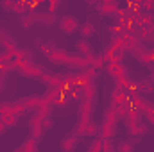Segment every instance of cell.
<instances>
[{
    "label": "cell",
    "mask_w": 154,
    "mask_h": 152,
    "mask_svg": "<svg viewBox=\"0 0 154 152\" xmlns=\"http://www.w3.org/2000/svg\"><path fill=\"white\" fill-rule=\"evenodd\" d=\"M61 5H63L61 2H50V4H48V11H52V13H56V9H59Z\"/></svg>",
    "instance_id": "obj_30"
},
{
    "label": "cell",
    "mask_w": 154,
    "mask_h": 152,
    "mask_svg": "<svg viewBox=\"0 0 154 152\" xmlns=\"http://www.w3.org/2000/svg\"><path fill=\"white\" fill-rule=\"evenodd\" d=\"M77 145H79V138L75 134H68L59 141V149L63 152H74L77 149Z\"/></svg>",
    "instance_id": "obj_5"
},
{
    "label": "cell",
    "mask_w": 154,
    "mask_h": 152,
    "mask_svg": "<svg viewBox=\"0 0 154 152\" xmlns=\"http://www.w3.org/2000/svg\"><path fill=\"white\" fill-rule=\"evenodd\" d=\"M102 66H106V61H104L102 54H95L93 57H90V68H93V70L99 72Z\"/></svg>",
    "instance_id": "obj_15"
},
{
    "label": "cell",
    "mask_w": 154,
    "mask_h": 152,
    "mask_svg": "<svg viewBox=\"0 0 154 152\" xmlns=\"http://www.w3.org/2000/svg\"><path fill=\"white\" fill-rule=\"evenodd\" d=\"M0 5H2V9H4V11H13V7H14V2H11V0H4Z\"/></svg>",
    "instance_id": "obj_29"
},
{
    "label": "cell",
    "mask_w": 154,
    "mask_h": 152,
    "mask_svg": "<svg viewBox=\"0 0 154 152\" xmlns=\"http://www.w3.org/2000/svg\"><path fill=\"white\" fill-rule=\"evenodd\" d=\"M14 54H16L18 63H23V65L32 63V50H29V48H16Z\"/></svg>",
    "instance_id": "obj_9"
},
{
    "label": "cell",
    "mask_w": 154,
    "mask_h": 152,
    "mask_svg": "<svg viewBox=\"0 0 154 152\" xmlns=\"http://www.w3.org/2000/svg\"><path fill=\"white\" fill-rule=\"evenodd\" d=\"M147 116H149V123H151V125H154V111L151 114H147Z\"/></svg>",
    "instance_id": "obj_33"
},
{
    "label": "cell",
    "mask_w": 154,
    "mask_h": 152,
    "mask_svg": "<svg viewBox=\"0 0 154 152\" xmlns=\"http://www.w3.org/2000/svg\"><path fill=\"white\" fill-rule=\"evenodd\" d=\"M4 86H5V81H2V79H0V91L4 90Z\"/></svg>",
    "instance_id": "obj_35"
},
{
    "label": "cell",
    "mask_w": 154,
    "mask_h": 152,
    "mask_svg": "<svg viewBox=\"0 0 154 152\" xmlns=\"http://www.w3.org/2000/svg\"><path fill=\"white\" fill-rule=\"evenodd\" d=\"M147 56H149V59L154 63V48H152V50H149V54H147Z\"/></svg>",
    "instance_id": "obj_34"
},
{
    "label": "cell",
    "mask_w": 154,
    "mask_h": 152,
    "mask_svg": "<svg viewBox=\"0 0 154 152\" xmlns=\"http://www.w3.org/2000/svg\"><path fill=\"white\" fill-rule=\"evenodd\" d=\"M0 45L5 48V50H11V52H14L18 47H16V41L14 38L5 31V29H0Z\"/></svg>",
    "instance_id": "obj_7"
},
{
    "label": "cell",
    "mask_w": 154,
    "mask_h": 152,
    "mask_svg": "<svg viewBox=\"0 0 154 152\" xmlns=\"http://www.w3.org/2000/svg\"><path fill=\"white\" fill-rule=\"evenodd\" d=\"M25 111H27V109H25V108H23V106H22V104L18 102V99H16V100L13 102V113L20 116V113H25Z\"/></svg>",
    "instance_id": "obj_27"
},
{
    "label": "cell",
    "mask_w": 154,
    "mask_h": 152,
    "mask_svg": "<svg viewBox=\"0 0 154 152\" xmlns=\"http://www.w3.org/2000/svg\"><path fill=\"white\" fill-rule=\"evenodd\" d=\"M138 90H142L145 93H151V91H154V82L149 77H143V79L138 81Z\"/></svg>",
    "instance_id": "obj_16"
},
{
    "label": "cell",
    "mask_w": 154,
    "mask_h": 152,
    "mask_svg": "<svg viewBox=\"0 0 154 152\" xmlns=\"http://www.w3.org/2000/svg\"><path fill=\"white\" fill-rule=\"evenodd\" d=\"M75 50L79 56H84V57H93L95 56V50L91 47V43H88V39H79L75 43Z\"/></svg>",
    "instance_id": "obj_6"
},
{
    "label": "cell",
    "mask_w": 154,
    "mask_h": 152,
    "mask_svg": "<svg viewBox=\"0 0 154 152\" xmlns=\"http://www.w3.org/2000/svg\"><path fill=\"white\" fill-rule=\"evenodd\" d=\"M41 95H29V97H23V99H18V102L25 108V109H38V106L41 104Z\"/></svg>",
    "instance_id": "obj_8"
},
{
    "label": "cell",
    "mask_w": 154,
    "mask_h": 152,
    "mask_svg": "<svg viewBox=\"0 0 154 152\" xmlns=\"http://www.w3.org/2000/svg\"><path fill=\"white\" fill-rule=\"evenodd\" d=\"M7 74H9V70H7V68H2V66H0V79H2V81H5Z\"/></svg>",
    "instance_id": "obj_32"
},
{
    "label": "cell",
    "mask_w": 154,
    "mask_h": 152,
    "mask_svg": "<svg viewBox=\"0 0 154 152\" xmlns=\"http://www.w3.org/2000/svg\"><path fill=\"white\" fill-rule=\"evenodd\" d=\"M39 125H41V129H43L45 132L50 131V129L54 127V120H52V116H43L41 122H39Z\"/></svg>",
    "instance_id": "obj_21"
},
{
    "label": "cell",
    "mask_w": 154,
    "mask_h": 152,
    "mask_svg": "<svg viewBox=\"0 0 154 152\" xmlns=\"http://www.w3.org/2000/svg\"><path fill=\"white\" fill-rule=\"evenodd\" d=\"M14 152H23V149H22V147H20V149H16V150Z\"/></svg>",
    "instance_id": "obj_37"
},
{
    "label": "cell",
    "mask_w": 154,
    "mask_h": 152,
    "mask_svg": "<svg viewBox=\"0 0 154 152\" xmlns=\"http://www.w3.org/2000/svg\"><path fill=\"white\" fill-rule=\"evenodd\" d=\"M136 23L140 27H149V25H154V14L152 13H140Z\"/></svg>",
    "instance_id": "obj_14"
},
{
    "label": "cell",
    "mask_w": 154,
    "mask_h": 152,
    "mask_svg": "<svg viewBox=\"0 0 154 152\" xmlns=\"http://www.w3.org/2000/svg\"><path fill=\"white\" fill-rule=\"evenodd\" d=\"M56 18H57V14L56 13H52V11H45V13H41V23L43 25H54L56 23Z\"/></svg>",
    "instance_id": "obj_17"
},
{
    "label": "cell",
    "mask_w": 154,
    "mask_h": 152,
    "mask_svg": "<svg viewBox=\"0 0 154 152\" xmlns=\"http://www.w3.org/2000/svg\"><path fill=\"white\" fill-rule=\"evenodd\" d=\"M116 134V123L102 122V140H111Z\"/></svg>",
    "instance_id": "obj_12"
},
{
    "label": "cell",
    "mask_w": 154,
    "mask_h": 152,
    "mask_svg": "<svg viewBox=\"0 0 154 152\" xmlns=\"http://www.w3.org/2000/svg\"><path fill=\"white\" fill-rule=\"evenodd\" d=\"M118 7H120V5H118L116 2L106 0V2H100V4L97 5V13L102 14V16H115V13H116Z\"/></svg>",
    "instance_id": "obj_4"
},
{
    "label": "cell",
    "mask_w": 154,
    "mask_h": 152,
    "mask_svg": "<svg viewBox=\"0 0 154 152\" xmlns=\"http://www.w3.org/2000/svg\"><path fill=\"white\" fill-rule=\"evenodd\" d=\"M147 131H149V127H147L145 123H142V122L133 123V125H129V127H127V132H129L131 136H143Z\"/></svg>",
    "instance_id": "obj_11"
},
{
    "label": "cell",
    "mask_w": 154,
    "mask_h": 152,
    "mask_svg": "<svg viewBox=\"0 0 154 152\" xmlns=\"http://www.w3.org/2000/svg\"><path fill=\"white\" fill-rule=\"evenodd\" d=\"M45 54L48 56V61L54 65H68L70 59V52L63 50V48H54V47H47Z\"/></svg>",
    "instance_id": "obj_2"
},
{
    "label": "cell",
    "mask_w": 154,
    "mask_h": 152,
    "mask_svg": "<svg viewBox=\"0 0 154 152\" xmlns=\"http://www.w3.org/2000/svg\"><path fill=\"white\" fill-rule=\"evenodd\" d=\"M81 95H82V100H90L95 97V86L93 82H86V84H81Z\"/></svg>",
    "instance_id": "obj_10"
},
{
    "label": "cell",
    "mask_w": 154,
    "mask_h": 152,
    "mask_svg": "<svg viewBox=\"0 0 154 152\" xmlns=\"http://www.w3.org/2000/svg\"><path fill=\"white\" fill-rule=\"evenodd\" d=\"M13 13L23 16V14H29V5L25 2H14V7H13Z\"/></svg>",
    "instance_id": "obj_18"
},
{
    "label": "cell",
    "mask_w": 154,
    "mask_h": 152,
    "mask_svg": "<svg viewBox=\"0 0 154 152\" xmlns=\"http://www.w3.org/2000/svg\"><path fill=\"white\" fill-rule=\"evenodd\" d=\"M93 134H97V125H95L93 120H90L86 129H84V136H93Z\"/></svg>",
    "instance_id": "obj_25"
},
{
    "label": "cell",
    "mask_w": 154,
    "mask_h": 152,
    "mask_svg": "<svg viewBox=\"0 0 154 152\" xmlns=\"http://www.w3.org/2000/svg\"><path fill=\"white\" fill-rule=\"evenodd\" d=\"M20 23L23 25V29H29L34 25V20L31 18V14H23V16H20Z\"/></svg>",
    "instance_id": "obj_24"
},
{
    "label": "cell",
    "mask_w": 154,
    "mask_h": 152,
    "mask_svg": "<svg viewBox=\"0 0 154 152\" xmlns=\"http://www.w3.org/2000/svg\"><path fill=\"white\" fill-rule=\"evenodd\" d=\"M52 77H54V72H47V70H45V72H43V75L39 77V81H41V82H43V84L48 88V84H50Z\"/></svg>",
    "instance_id": "obj_26"
},
{
    "label": "cell",
    "mask_w": 154,
    "mask_h": 152,
    "mask_svg": "<svg viewBox=\"0 0 154 152\" xmlns=\"http://www.w3.org/2000/svg\"><path fill=\"white\" fill-rule=\"evenodd\" d=\"M43 72H45L43 66H39L36 63H29L23 68H20L16 74H20V75H23V77H29V79H38L39 81V77L43 75Z\"/></svg>",
    "instance_id": "obj_3"
},
{
    "label": "cell",
    "mask_w": 154,
    "mask_h": 152,
    "mask_svg": "<svg viewBox=\"0 0 154 152\" xmlns=\"http://www.w3.org/2000/svg\"><path fill=\"white\" fill-rule=\"evenodd\" d=\"M79 32H81L82 39H90L93 34H95V27H93V23H91V22H84V23H81Z\"/></svg>",
    "instance_id": "obj_13"
},
{
    "label": "cell",
    "mask_w": 154,
    "mask_h": 152,
    "mask_svg": "<svg viewBox=\"0 0 154 152\" xmlns=\"http://www.w3.org/2000/svg\"><path fill=\"white\" fill-rule=\"evenodd\" d=\"M2 120H4V123H5L7 127L18 125V114H14V113H9V114H5V116H2Z\"/></svg>",
    "instance_id": "obj_20"
},
{
    "label": "cell",
    "mask_w": 154,
    "mask_h": 152,
    "mask_svg": "<svg viewBox=\"0 0 154 152\" xmlns=\"http://www.w3.org/2000/svg\"><path fill=\"white\" fill-rule=\"evenodd\" d=\"M88 152H102V141H100V140H99V141H93L91 147L88 149Z\"/></svg>",
    "instance_id": "obj_28"
},
{
    "label": "cell",
    "mask_w": 154,
    "mask_h": 152,
    "mask_svg": "<svg viewBox=\"0 0 154 152\" xmlns=\"http://www.w3.org/2000/svg\"><path fill=\"white\" fill-rule=\"evenodd\" d=\"M116 152H134V141H133V140L122 141V143L116 147Z\"/></svg>",
    "instance_id": "obj_19"
},
{
    "label": "cell",
    "mask_w": 154,
    "mask_h": 152,
    "mask_svg": "<svg viewBox=\"0 0 154 152\" xmlns=\"http://www.w3.org/2000/svg\"><path fill=\"white\" fill-rule=\"evenodd\" d=\"M9 113H13V102H2L0 104V118Z\"/></svg>",
    "instance_id": "obj_22"
},
{
    "label": "cell",
    "mask_w": 154,
    "mask_h": 152,
    "mask_svg": "<svg viewBox=\"0 0 154 152\" xmlns=\"http://www.w3.org/2000/svg\"><path fill=\"white\" fill-rule=\"evenodd\" d=\"M143 41H154V25L143 27Z\"/></svg>",
    "instance_id": "obj_23"
},
{
    "label": "cell",
    "mask_w": 154,
    "mask_h": 152,
    "mask_svg": "<svg viewBox=\"0 0 154 152\" xmlns=\"http://www.w3.org/2000/svg\"><path fill=\"white\" fill-rule=\"evenodd\" d=\"M7 129H9V127H7V125L4 123V120L0 118V136H2V134H5V132H7Z\"/></svg>",
    "instance_id": "obj_31"
},
{
    "label": "cell",
    "mask_w": 154,
    "mask_h": 152,
    "mask_svg": "<svg viewBox=\"0 0 154 152\" xmlns=\"http://www.w3.org/2000/svg\"><path fill=\"white\" fill-rule=\"evenodd\" d=\"M79 27H81V23H79V20H77L74 14H65V16L59 20V29H61V32L66 34V36L75 34L77 31H79Z\"/></svg>",
    "instance_id": "obj_1"
},
{
    "label": "cell",
    "mask_w": 154,
    "mask_h": 152,
    "mask_svg": "<svg viewBox=\"0 0 154 152\" xmlns=\"http://www.w3.org/2000/svg\"><path fill=\"white\" fill-rule=\"evenodd\" d=\"M149 79H151V81L154 82V70H152V74H151V77H149Z\"/></svg>",
    "instance_id": "obj_36"
}]
</instances>
